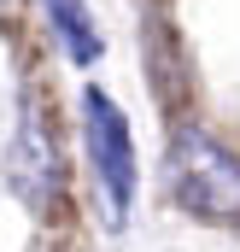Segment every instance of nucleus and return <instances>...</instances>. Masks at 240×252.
I'll list each match as a JSON object with an SVG mask.
<instances>
[{"instance_id":"3","label":"nucleus","mask_w":240,"mask_h":252,"mask_svg":"<svg viewBox=\"0 0 240 252\" xmlns=\"http://www.w3.org/2000/svg\"><path fill=\"white\" fill-rule=\"evenodd\" d=\"M41 6H47V18H53V35H59V47L70 53V64H100L106 35L94 30L88 6H82V0H41Z\"/></svg>"},{"instance_id":"1","label":"nucleus","mask_w":240,"mask_h":252,"mask_svg":"<svg viewBox=\"0 0 240 252\" xmlns=\"http://www.w3.org/2000/svg\"><path fill=\"white\" fill-rule=\"evenodd\" d=\"M170 199L187 217L240 223V158L199 129H181L170 141Z\"/></svg>"},{"instance_id":"2","label":"nucleus","mask_w":240,"mask_h":252,"mask_svg":"<svg viewBox=\"0 0 240 252\" xmlns=\"http://www.w3.org/2000/svg\"><path fill=\"white\" fill-rule=\"evenodd\" d=\"M82 141H88L94 176L106 188L112 223H123L129 205H135V135H129V118L118 112V100L100 94V88L82 94Z\"/></svg>"}]
</instances>
